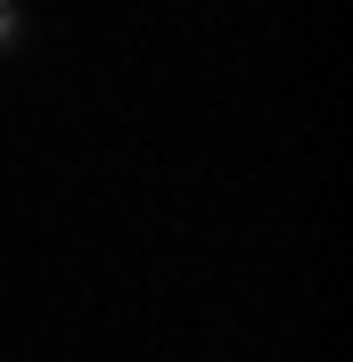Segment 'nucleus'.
I'll list each match as a JSON object with an SVG mask.
<instances>
[{"label":"nucleus","instance_id":"1","mask_svg":"<svg viewBox=\"0 0 353 362\" xmlns=\"http://www.w3.org/2000/svg\"><path fill=\"white\" fill-rule=\"evenodd\" d=\"M8 42H17V17H0V49H8Z\"/></svg>","mask_w":353,"mask_h":362},{"label":"nucleus","instance_id":"2","mask_svg":"<svg viewBox=\"0 0 353 362\" xmlns=\"http://www.w3.org/2000/svg\"><path fill=\"white\" fill-rule=\"evenodd\" d=\"M0 17H17V0H0Z\"/></svg>","mask_w":353,"mask_h":362}]
</instances>
